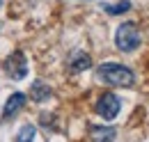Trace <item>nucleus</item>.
I'll return each instance as SVG.
<instances>
[{
    "label": "nucleus",
    "instance_id": "3",
    "mask_svg": "<svg viewBox=\"0 0 149 142\" xmlns=\"http://www.w3.org/2000/svg\"><path fill=\"white\" fill-rule=\"evenodd\" d=\"M119 108H122V101H119L112 92H106V94L99 96V101H96L94 110H96V115L103 117L106 122H112V119L119 115Z\"/></svg>",
    "mask_w": 149,
    "mask_h": 142
},
{
    "label": "nucleus",
    "instance_id": "1",
    "mask_svg": "<svg viewBox=\"0 0 149 142\" xmlns=\"http://www.w3.org/2000/svg\"><path fill=\"white\" fill-rule=\"evenodd\" d=\"M96 80L112 85V87H131L135 83V73L124 67V64H115V62H106L96 69Z\"/></svg>",
    "mask_w": 149,
    "mask_h": 142
},
{
    "label": "nucleus",
    "instance_id": "11",
    "mask_svg": "<svg viewBox=\"0 0 149 142\" xmlns=\"http://www.w3.org/2000/svg\"><path fill=\"white\" fill-rule=\"evenodd\" d=\"M41 126H46V128L51 126V128L55 131L57 124H55V119H53V115H46V112H44V115H41Z\"/></svg>",
    "mask_w": 149,
    "mask_h": 142
},
{
    "label": "nucleus",
    "instance_id": "4",
    "mask_svg": "<svg viewBox=\"0 0 149 142\" xmlns=\"http://www.w3.org/2000/svg\"><path fill=\"white\" fill-rule=\"evenodd\" d=\"M5 73L12 78V80H23L28 76V60L21 51H14L5 60Z\"/></svg>",
    "mask_w": 149,
    "mask_h": 142
},
{
    "label": "nucleus",
    "instance_id": "5",
    "mask_svg": "<svg viewBox=\"0 0 149 142\" xmlns=\"http://www.w3.org/2000/svg\"><path fill=\"white\" fill-rule=\"evenodd\" d=\"M25 101H28V96H25L23 92H14V94L7 99L5 108H2V119H12V117L19 112L21 108L25 106Z\"/></svg>",
    "mask_w": 149,
    "mask_h": 142
},
{
    "label": "nucleus",
    "instance_id": "8",
    "mask_svg": "<svg viewBox=\"0 0 149 142\" xmlns=\"http://www.w3.org/2000/svg\"><path fill=\"white\" fill-rule=\"evenodd\" d=\"M35 135H37V128L32 124L21 126V131L16 133V142H35Z\"/></svg>",
    "mask_w": 149,
    "mask_h": 142
},
{
    "label": "nucleus",
    "instance_id": "13",
    "mask_svg": "<svg viewBox=\"0 0 149 142\" xmlns=\"http://www.w3.org/2000/svg\"><path fill=\"white\" fill-rule=\"evenodd\" d=\"M106 142H110V140H106Z\"/></svg>",
    "mask_w": 149,
    "mask_h": 142
},
{
    "label": "nucleus",
    "instance_id": "9",
    "mask_svg": "<svg viewBox=\"0 0 149 142\" xmlns=\"http://www.w3.org/2000/svg\"><path fill=\"white\" fill-rule=\"evenodd\" d=\"M103 9L112 14V16H117V14H126L131 9V2L129 0H122V2H115V5H103Z\"/></svg>",
    "mask_w": 149,
    "mask_h": 142
},
{
    "label": "nucleus",
    "instance_id": "6",
    "mask_svg": "<svg viewBox=\"0 0 149 142\" xmlns=\"http://www.w3.org/2000/svg\"><path fill=\"white\" fill-rule=\"evenodd\" d=\"M51 96H53V89L48 87L44 80H35V83L30 85V99H32V101L44 103V101H48Z\"/></svg>",
    "mask_w": 149,
    "mask_h": 142
},
{
    "label": "nucleus",
    "instance_id": "12",
    "mask_svg": "<svg viewBox=\"0 0 149 142\" xmlns=\"http://www.w3.org/2000/svg\"><path fill=\"white\" fill-rule=\"evenodd\" d=\"M0 7H2V0H0Z\"/></svg>",
    "mask_w": 149,
    "mask_h": 142
},
{
    "label": "nucleus",
    "instance_id": "10",
    "mask_svg": "<svg viewBox=\"0 0 149 142\" xmlns=\"http://www.w3.org/2000/svg\"><path fill=\"white\" fill-rule=\"evenodd\" d=\"M92 133H94L96 140H112L115 128H92Z\"/></svg>",
    "mask_w": 149,
    "mask_h": 142
},
{
    "label": "nucleus",
    "instance_id": "2",
    "mask_svg": "<svg viewBox=\"0 0 149 142\" xmlns=\"http://www.w3.org/2000/svg\"><path fill=\"white\" fill-rule=\"evenodd\" d=\"M140 41H142V37H140V30H138V25L135 23H122L119 28H117V32H115V44H117V48L122 51V53H133V51H138L140 48Z\"/></svg>",
    "mask_w": 149,
    "mask_h": 142
},
{
    "label": "nucleus",
    "instance_id": "7",
    "mask_svg": "<svg viewBox=\"0 0 149 142\" xmlns=\"http://www.w3.org/2000/svg\"><path fill=\"white\" fill-rule=\"evenodd\" d=\"M92 67V57L87 53H76L71 60H69V71L71 73H80V71L90 69Z\"/></svg>",
    "mask_w": 149,
    "mask_h": 142
}]
</instances>
